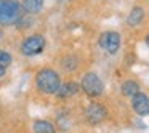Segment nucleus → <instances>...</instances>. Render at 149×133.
I'll use <instances>...</instances> for the list:
<instances>
[{"instance_id":"10","label":"nucleus","mask_w":149,"mask_h":133,"mask_svg":"<svg viewBox=\"0 0 149 133\" xmlns=\"http://www.w3.org/2000/svg\"><path fill=\"white\" fill-rule=\"evenodd\" d=\"M34 133H56V128L48 120H37L32 125Z\"/></svg>"},{"instance_id":"13","label":"nucleus","mask_w":149,"mask_h":133,"mask_svg":"<svg viewBox=\"0 0 149 133\" xmlns=\"http://www.w3.org/2000/svg\"><path fill=\"white\" fill-rule=\"evenodd\" d=\"M11 63V55L8 52H3V50H0V64H3L7 68L8 64Z\"/></svg>"},{"instance_id":"6","label":"nucleus","mask_w":149,"mask_h":133,"mask_svg":"<svg viewBox=\"0 0 149 133\" xmlns=\"http://www.w3.org/2000/svg\"><path fill=\"white\" fill-rule=\"evenodd\" d=\"M85 117H87V120L90 123L96 125V123H101L107 117V111L103 104L91 103V104H88V107L85 109Z\"/></svg>"},{"instance_id":"15","label":"nucleus","mask_w":149,"mask_h":133,"mask_svg":"<svg viewBox=\"0 0 149 133\" xmlns=\"http://www.w3.org/2000/svg\"><path fill=\"white\" fill-rule=\"evenodd\" d=\"M144 40H146V45L149 47V34H148V36H146V39H144Z\"/></svg>"},{"instance_id":"14","label":"nucleus","mask_w":149,"mask_h":133,"mask_svg":"<svg viewBox=\"0 0 149 133\" xmlns=\"http://www.w3.org/2000/svg\"><path fill=\"white\" fill-rule=\"evenodd\" d=\"M5 72H7V68H5L3 64H0V77H3Z\"/></svg>"},{"instance_id":"12","label":"nucleus","mask_w":149,"mask_h":133,"mask_svg":"<svg viewBox=\"0 0 149 133\" xmlns=\"http://www.w3.org/2000/svg\"><path fill=\"white\" fill-rule=\"evenodd\" d=\"M139 91V85L135 80H127L122 84V95L123 96H133Z\"/></svg>"},{"instance_id":"11","label":"nucleus","mask_w":149,"mask_h":133,"mask_svg":"<svg viewBox=\"0 0 149 133\" xmlns=\"http://www.w3.org/2000/svg\"><path fill=\"white\" fill-rule=\"evenodd\" d=\"M43 7V0H23V8L27 13H39Z\"/></svg>"},{"instance_id":"7","label":"nucleus","mask_w":149,"mask_h":133,"mask_svg":"<svg viewBox=\"0 0 149 133\" xmlns=\"http://www.w3.org/2000/svg\"><path fill=\"white\" fill-rule=\"evenodd\" d=\"M132 106L138 116H148L149 114V98L144 93L138 91L132 96Z\"/></svg>"},{"instance_id":"9","label":"nucleus","mask_w":149,"mask_h":133,"mask_svg":"<svg viewBox=\"0 0 149 133\" xmlns=\"http://www.w3.org/2000/svg\"><path fill=\"white\" fill-rule=\"evenodd\" d=\"M143 18H144V10L141 7H135V8H132V11L127 16V24L128 26H138L143 21Z\"/></svg>"},{"instance_id":"5","label":"nucleus","mask_w":149,"mask_h":133,"mask_svg":"<svg viewBox=\"0 0 149 133\" xmlns=\"http://www.w3.org/2000/svg\"><path fill=\"white\" fill-rule=\"evenodd\" d=\"M100 47L104 48L107 53L111 55H116L120 48V36L119 32H114V31H107L103 32L100 37Z\"/></svg>"},{"instance_id":"4","label":"nucleus","mask_w":149,"mask_h":133,"mask_svg":"<svg viewBox=\"0 0 149 133\" xmlns=\"http://www.w3.org/2000/svg\"><path fill=\"white\" fill-rule=\"evenodd\" d=\"M45 48V39L42 36H29L21 43V53L26 56H36L40 55L42 50Z\"/></svg>"},{"instance_id":"3","label":"nucleus","mask_w":149,"mask_h":133,"mask_svg":"<svg viewBox=\"0 0 149 133\" xmlns=\"http://www.w3.org/2000/svg\"><path fill=\"white\" fill-rule=\"evenodd\" d=\"M80 88L88 95V96H100L103 95V90H104V85L101 82V79L98 77L95 72H87V74L82 77V82H80Z\"/></svg>"},{"instance_id":"16","label":"nucleus","mask_w":149,"mask_h":133,"mask_svg":"<svg viewBox=\"0 0 149 133\" xmlns=\"http://www.w3.org/2000/svg\"><path fill=\"white\" fill-rule=\"evenodd\" d=\"M0 36H2V34H0Z\"/></svg>"},{"instance_id":"1","label":"nucleus","mask_w":149,"mask_h":133,"mask_svg":"<svg viewBox=\"0 0 149 133\" xmlns=\"http://www.w3.org/2000/svg\"><path fill=\"white\" fill-rule=\"evenodd\" d=\"M36 85L43 93L56 95L59 85H61V80H59V75L56 71H53L50 68H43L36 74Z\"/></svg>"},{"instance_id":"2","label":"nucleus","mask_w":149,"mask_h":133,"mask_svg":"<svg viewBox=\"0 0 149 133\" xmlns=\"http://www.w3.org/2000/svg\"><path fill=\"white\" fill-rule=\"evenodd\" d=\"M23 5L18 0H0V24H15L21 19Z\"/></svg>"},{"instance_id":"8","label":"nucleus","mask_w":149,"mask_h":133,"mask_svg":"<svg viewBox=\"0 0 149 133\" xmlns=\"http://www.w3.org/2000/svg\"><path fill=\"white\" fill-rule=\"evenodd\" d=\"M79 88H80V85L77 82H66V84L59 85L56 95H58V98H71L74 95H77Z\"/></svg>"}]
</instances>
